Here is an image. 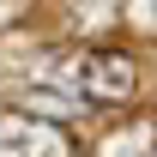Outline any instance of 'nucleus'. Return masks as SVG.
Segmentation results:
<instances>
[{"label":"nucleus","mask_w":157,"mask_h":157,"mask_svg":"<svg viewBox=\"0 0 157 157\" xmlns=\"http://www.w3.org/2000/svg\"><path fill=\"white\" fill-rule=\"evenodd\" d=\"M139 85V67L133 55H121V48H103V55L85 60V97L91 103H127Z\"/></svg>","instance_id":"obj_1"}]
</instances>
